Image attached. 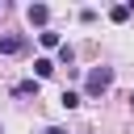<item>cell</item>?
<instances>
[{
	"label": "cell",
	"mask_w": 134,
	"mask_h": 134,
	"mask_svg": "<svg viewBox=\"0 0 134 134\" xmlns=\"http://www.w3.org/2000/svg\"><path fill=\"white\" fill-rule=\"evenodd\" d=\"M46 134H67V130H63V126H50V130H46Z\"/></svg>",
	"instance_id": "8"
},
{
	"label": "cell",
	"mask_w": 134,
	"mask_h": 134,
	"mask_svg": "<svg viewBox=\"0 0 134 134\" xmlns=\"http://www.w3.org/2000/svg\"><path fill=\"white\" fill-rule=\"evenodd\" d=\"M130 13H134L130 4H117V8H109V21H117V25H121V21H130Z\"/></svg>",
	"instance_id": "4"
},
{
	"label": "cell",
	"mask_w": 134,
	"mask_h": 134,
	"mask_svg": "<svg viewBox=\"0 0 134 134\" xmlns=\"http://www.w3.org/2000/svg\"><path fill=\"white\" fill-rule=\"evenodd\" d=\"M50 71H54V63H50V59H38V63H34V75H38V80H46Z\"/></svg>",
	"instance_id": "5"
},
{
	"label": "cell",
	"mask_w": 134,
	"mask_h": 134,
	"mask_svg": "<svg viewBox=\"0 0 134 134\" xmlns=\"http://www.w3.org/2000/svg\"><path fill=\"white\" fill-rule=\"evenodd\" d=\"M109 84H113V67H92V71H88V84H84V88H88V96H100V92H105Z\"/></svg>",
	"instance_id": "1"
},
{
	"label": "cell",
	"mask_w": 134,
	"mask_h": 134,
	"mask_svg": "<svg viewBox=\"0 0 134 134\" xmlns=\"http://www.w3.org/2000/svg\"><path fill=\"white\" fill-rule=\"evenodd\" d=\"M13 92H17V96H29V92H34V96H38V80H21V84H17V88H13Z\"/></svg>",
	"instance_id": "6"
},
{
	"label": "cell",
	"mask_w": 134,
	"mask_h": 134,
	"mask_svg": "<svg viewBox=\"0 0 134 134\" xmlns=\"http://www.w3.org/2000/svg\"><path fill=\"white\" fill-rule=\"evenodd\" d=\"M21 50H25V38L21 34H4L0 38V54H21Z\"/></svg>",
	"instance_id": "2"
},
{
	"label": "cell",
	"mask_w": 134,
	"mask_h": 134,
	"mask_svg": "<svg viewBox=\"0 0 134 134\" xmlns=\"http://www.w3.org/2000/svg\"><path fill=\"white\" fill-rule=\"evenodd\" d=\"M25 17H29V25H46V21H50V8H46V4H29Z\"/></svg>",
	"instance_id": "3"
},
{
	"label": "cell",
	"mask_w": 134,
	"mask_h": 134,
	"mask_svg": "<svg viewBox=\"0 0 134 134\" xmlns=\"http://www.w3.org/2000/svg\"><path fill=\"white\" fill-rule=\"evenodd\" d=\"M38 42H42V46H59V34H50V29H42V34H38Z\"/></svg>",
	"instance_id": "7"
}]
</instances>
